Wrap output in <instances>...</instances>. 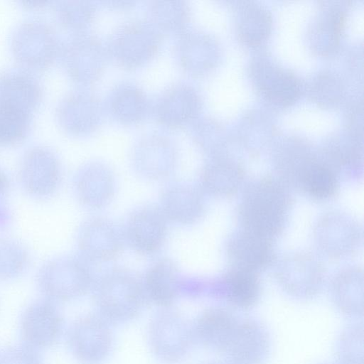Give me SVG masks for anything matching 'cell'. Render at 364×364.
Instances as JSON below:
<instances>
[{
	"instance_id": "obj_1",
	"label": "cell",
	"mask_w": 364,
	"mask_h": 364,
	"mask_svg": "<svg viewBox=\"0 0 364 364\" xmlns=\"http://www.w3.org/2000/svg\"><path fill=\"white\" fill-rule=\"evenodd\" d=\"M276 176H263L249 181L237 208L240 230L274 241L284 232L293 197Z\"/></svg>"
},
{
	"instance_id": "obj_2",
	"label": "cell",
	"mask_w": 364,
	"mask_h": 364,
	"mask_svg": "<svg viewBox=\"0 0 364 364\" xmlns=\"http://www.w3.org/2000/svg\"><path fill=\"white\" fill-rule=\"evenodd\" d=\"M92 290L99 315L109 323L136 318L146 300L141 280L124 268L105 271L94 281Z\"/></svg>"
},
{
	"instance_id": "obj_3",
	"label": "cell",
	"mask_w": 364,
	"mask_h": 364,
	"mask_svg": "<svg viewBox=\"0 0 364 364\" xmlns=\"http://www.w3.org/2000/svg\"><path fill=\"white\" fill-rule=\"evenodd\" d=\"M89 263L72 255L46 261L36 274V284L44 298L56 303L73 301L85 295L94 284Z\"/></svg>"
},
{
	"instance_id": "obj_4",
	"label": "cell",
	"mask_w": 364,
	"mask_h": 364,
	"mask_svg": "<svg viewBox=\"0 0 364 364\" xmlns=\"http://www.w3.org/2000/svg\"><path fill=\"white\" fill-rule=\"evenodd\" d=\"M274 278L281 289L296 300L307 301L321 291L325 267L314 254L296 252L288 254L274 263Z\"/></svg>"
},
{
	"instance_id": "obj_5",
	"label": "cell",
	"mask_w": 364,
	"mask_h": 364,
	"mask_svg": "<svg viewBox=\"0 0 364 364\" xmlns=\"http://www.w3.org/2000/svg\"><path fill=\"white\" fill-rule=\"evenodd\" d=\"M148 338L154 354L167 363L184 359L195 341L192 326L184 316L171 308L163 309L152 318Z\"/></svg>"
},
{
	"instance_id": "obj_6",
	"label": "cell",
	"mask_w": 364,
	"mask_h": 364,
	"mask_svg": "<svg viewBox=\"0 0 364 364\" xmlns=\"http://www.w3.org/2000/svg\"><path fill=\"white\" fill-rule=\"evenodd\" d=\"M313 237L321 254L330 259H343L352 255L361 246L363 227L349 214L328 211L316 220Z\"/></svg>"
},
{
	"instance_id": "obj_7",
	"label": "cell",
	"mask_w": 364,
	"mask_h": 364,
	"mask_svg": "<svg viewBox=\"0 0 364 364\" xmlns=\"http://www.w3.org/2000/svg\"><path fill=\"white\" fill-rule=\"evenodd\" d=\"M66 341L73 356L82 364H100L112 351L114 337L109 323L100 315L87 314L69 326Z\"/></svg>"
},
{
	"instance_id": "obj_8",
	"label": "cell",
	"mask_w": 364,
	"mask_h": 364,
	"mask_svg": "<svg viewBox=\"0 0 364 364\" xmlns=\"http://www.w3.org/2000/svg\"><path fill=\"white\" fill-rule=\"evenodd\" d=\"M64 331V319L57 303L42 298L31 303L19 321L23 344L38 351L55 346Z\"/></svg>"
},
{
	"instance_id": "obj_9",
	"label": "cell",
	"mask_w": 364,
	"mask_h": 364,
	"mask_svg": "<svg viewBox=\"0 0 364 364\" xmlns=\"http://www.w3.org/2000/svg\"><path fill=\"white\" fill-rule=\"evenodd\" d=\"M125 240L123 230L104 217L85 220L77 234L80 257L88 263H103L119 256Z\"/></svg>"
},
{
	"instance_id": "obj_10",
	"label": "cell",
	"mask_w": 364,
	"mask_h": 364,
	"mask_svg": "<svg viewBox=\"0 0 364 364\" xmlns=\"http://www.w3.org/2000/svg\"><path fill=\"white\" fill-rule=\"evenodd\" d=\"M124 240L141 255H152L163 246L167 235V220L158 205L139 206L129 215L123 230Z\"/></svg>"
},
{
	"instance_id": "obj_11",
	"label": "cell",
	"mask_w": 364,
	"mask_h": 364,
	"mask_svg": "<svg viewBox=\"0 0 364 364\" xmlns=\"http://www.w3.org/2000/svg\"><path fill=\"white\" fill-rule=\"evenodd\" d=\"M250 75L257 91L272 104L286 107L301 95L302 84L297 75L267 58L252 62Z\"/></svg>"
},
{
	"instance_id": "obj_12",
	"label": "cell",
	"mask_w": 364,
	"mask_h": 364,
	"mask_svg": "<svg viewBox=\"0 0 364 364\" xmlns=\"http://www.w3.org/2000/svg\"><path fill=\"white\" fill-rule=\"evenodd\" d=\"M320 161L318 152L307 143L290 140L274 151L272 164L276 177L289 189L301 191Z\"/></svg>"
},
{
	"instance_id": "obj_13",
	"label": "cell",
	"mask_w": 364,
	"mask_h": 364,
	"mask_svg": "<svg viewBox=\"0 0 364 364\" xmlns=\"http://www.w3.org/2000/svg\"><path fill=\"white\" fill-rule=\"evenodd\" d=\"M267 327L252 318L240 319L235 332L223 353L227 364H264L270 353Z\"/></svg>"
},
{
	"instance_id": "obj_14",
	"label": "cell",
	"mask_w": 364,
	"mask_h": 364,
	"mask_svg": "<svg viewBox=\"0 0 364 364\" xmlns=\"http://www.w3.org/2000/svg\"><path fill=\"white\" fill-rule=\"evenodd\" d=\"M158 206L167 220L189 225L203 216L205 200L199 187L185 181H175L162 188Z\"/></svg>"
},
{
	"instance_id": "obj_15",
	"label": "cell",
	"mask_w": 364,
	"mask_h": 364,
	"mask_svg": "<svg viewBox=\"0 0 364 364\" xmlns=\"http://www.w3.org/2000/svg\"><path fill=\"white\" fill-rule=\"evenodd\" d=\"M207 291L232 307L240 310L253 308L262 294L259 274L232 267L210 283Z\"/></svg>"
},
{
	"instance_id": "obj_16",
	"label": "cell",
	"mask_w": 364,
	"mask_h": 364,
	"mask_svg": "<svg viewBox=\"0 0 364 364\" xmlns=\"http://www.w3.org/2000/svg\"><path fill=\"white\" fill-rule=\"evenodd\" d=\"M225 252L230 267L258 274L277 261L272 241L240 229L228 239Z\"/></svg>"
},
{
	"instance_id": "obj_17",
	"label": "cell",
	"mask_w": 364,
	"mask_h": 364,
	"mask_svg": "<svg viewBox=\"0 0 364 364\" xmlns=\"http://www.w3.org/2000/svg\"><path fill=\"white\" fill-rule=\"evenodd\" d=\"M18 181L23 192L36 200L51 198L58 190L62 173L58 161L44 153L33 154L22 163Z\"/></svg>"
},
{
	"instance_id": "obj_18",
	"label": "cell",
	"mask_w": 364,
	"mask_h": 364,
	"mask_svg": "<svg viewBox=\"0 0 364 364\" xmlns=\"http://www.w3.org/2000/svg\"><path fill=\"white\" fill-rule=\"evenodd\" d=\"M115 190V177L102 165L86 166L73 178V191L77 200L90 209L106 207L112 200Z\"/></svg>"
},
{
	"instance_id": "obj_19",
	"label": "cell",
	"mask_w": 364,
	"mask_h": 364,
	"mask_svg": "<svg viewBox=\"0 0 364 364\" xmlns=\"http://www.w3.org/2000/svg\"><path fill=\"white\" fill-rule=\"evenodd\" d=\"M183 279L173 260L161 258L156 261L141 280L146 299L162 309L171 308L181 294Z\"/></svg>"
},
{
	"instance_id": "obj_20",
	"label": "cell",
	"mask_w": 364,
	"mask_h": 364,
	"mask_svg": "<svg viewBox=\"0 0 364 364\" xmlns=\"http://www.w3.org/2000/svg\"><path fill=\"white\" fill-rule=\"evenodd\" d=\"M239 320L225 309H207L192 326L194 340L210 350L223 353L235 332Z\"/></svg>"
},
{
	"instance_id": "obj_21",
	"label": "cell",
	"mask_w": 364,
	"mask_h": 364,
	"mask_svg": "<svg viewBox=\"0 0 364 364\" xmlns=\"http://www.w3.org/2000/svg\"><path fill=\"white\" fill-rule=\"evenodd\" d=\"M245 178V170L241 164L232 158L218 156L202 168L199 188L203 193L228 198L242 188Z\"/></svg>"
},
{
	"instance_id": "obj_22",
	"label": "cell",
	"mask_w": 364,
	"mask_h": 364,
	"mask_svg": "<svg viewBox=\"0 0 364 364\" xmlns=\"http://www.w3.org/2000/svg\"><path fill=\"white\" fill-rule=\"evenodd\" d=\"M322 159L339 179L359 180L363 178L362 134L354 132L343 139H335L319 151Z\"/></svg>"
},
{
	"instance_id": "obj_23",
	"label": "cell",
	"mask_w": 364,
	"mask_h": 364,
	"mask_svg": "<svg viewBox=\"0 0 364 364\" xmlns=\"http://www.w3.org/2000/svg\"><path fill=\"white\" fill-rule=\"evenodd\" d=\"M330 296L336 309L350 318L363 314V272L356 266L343 268L332 278Z\"/></svg>"
},
{
	"instance_id": "obj_24",
	"label": "cell",
	"mask_w": 364,
	"mask_h": 364,
	"mask_svg": "<svg viewBox=\"0 0 364 364\" xmlns=\"http://www.w3.org/2000/svg\"><path fill=\"white\" fill-rule=\"evenodd\" d=\"M239 7L237 30L240 39L247 45L257 46L269 34L271 14L255 3L244 1Z\"/></svg>"
},
{
	"instance_id": "obj_25",
	"label": "cell",
	"mask_w": 364,
	"mask_h": 364,
	"mask_svg": "<svg viewBox=\"0 0 364 364\" xmlns=\"http://www.w3.org/2000/svg\"><path fill=\"white\" fill-rule=\"evenodd\" d=\"M345 22V13L338 6L330 7L316 21L311 32L312 45L323 54L334 51Z\"/></svg>"
},
{
	"instance_id": "obj_26",
	"label": "cell",
	"mask_w": 364,
	"mask_h": 364,
	"mask_svg": "<svg viewBox=\"0 0 364 364\" xmlns=\"http://www.w3.org/2000/svg\"><path fill=\"white\" fill-rule=\"evenodd\" d=\"M30 254L16 240L0 237V280L11 281L23 275L28 269Z\"/></svg>"
},
{
	"instance_id": "obj_27",
	"label": "cell",
	"mask_w": 364,
	"mask_h": 364,
	"mask_svg": "<svg viewBox=\"0 0 364 364\" xmlns=\"http://www.w3.org/2000/svg\"><path fill=\"white\" fill-rule=\"evenodd\" d=\"M334 352L340 364H363V325L346 326L336 341Z\"/></svg>"
},
{
	"instance_id": "obj_28",
	"label": "cell",
	"mask_w": 364,
	"mask_h": 364,
	"mask_svg": "<svg viewBox=\"0 0 364 364\" xmlns=\"http://www.w3.org/2000/svg\"><path fill=\"white\" fill-rule=\"evenodd\" d=\"M315 80L311 91L316 101L324 105L337 102L341 96V87L336 77L326 73L318 75Z\"/></svg>"
},
{
	"instance_id": "obj_29",
	"label": "cell",
	"mask_w": 364,
	"mask_h": 364,
	"mask_svg": "<svg viewBox=\"0 0 364 364\" xmlns=\"http://www.w3.org/2000/svg\"><path fill=\"white\" fill-rule=\"evenodd\" d=\"M0 364H43L40 352L24 344L0 350Z\"/></svg>"
},
{
	"instance_id": "obj_30",
	"label": "cell",
	"mask_w": 364,
	"mask_h": 364,
	"mask_svg": "<svg viewBox=\"0 0 364 364\" xmlns=\"http://www.w3.org/2000/svg\"><path fill=\"white\" fill-rule=\"evenodd\" d=\"M9 189V178L0 169V230L6 229L11 220V211L7 204V196Z\"/></svg>"
},
{
	"instance_id": "obj_31",
	"label": "cell",
	"mask_w": 364,
	"mask_h": 364,
	"mask_svg": "<svg viewBox=\"0 0 364 364\" xmlns=\"http://www.w3.org/2000/svg\"><path fill=\"white\" fill-rule=\"evenodd\" d=\"M205 364H220V363H205Z\"/></svg>"
}]
</instances>
